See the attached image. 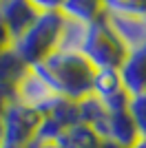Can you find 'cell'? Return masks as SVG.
<instances>
[{
	"label": "cell",
	"mask_w": 146,
	"mask_h": 148,
	"mask_svg": "<svg viewBox=\"0 0 146 148\" xmlns=\"http://www.w3.org/2000/svg\"><path fill=\"white\" fill-rule=\"evenodd\" d=\"M31 69L60 97H67L71 102H80L82 97L91 95L95 69L89 64L86 58H82L75 51L55 49L49 58H44L40 64H36Z\"/></svg>",
	"instance_id": "cell-1"
},
{
	"label": "cell",
	"mask_w": 146,
	"mask_h": 148,
	"mask_svg": "<svg viewBox=\"0 0 146 148\" xmlns=\"http://www.w3.org/2000/svg\"><path fill=\"white\" fill-rule=\"evenodd\" d=\"M62 25H64L62 11H42L24 33L11 40V49L18 53L20 60L29 69L36 66L58 49Z\"/></svg>",
	"instance_id": "cell-2"
},
{
	"label": "cell",
	"mask_w": 146,
	"mask_h": 148,
	"mask_svg": "<svg viewBox=\"0 0 146 148\" xmlns=\"http://www.w3.org/2000/svg\"><path fill=\"white\" fill-rule=\"evenodd\" d=\"M78 53L86 58L93 69H120V64L126 58L124 44L115 38V33L111 31L104 18L84 25Z\"/></svg>",
	"instance_id": "cell-3"
},
{
	"label": "cell",
	"mask_w": 146,
	"mask_h": 148,
	"mask_svg": "<svg viewBox=\"0 0 146 148\" xmlns=\"http://www.w3.org/2000/svg\"><path fill=\"white\" fill-rule=\"evenodd\" d=\"M40 124L42 115L36 108L11 99L5 111V137L0 148H27L38 137Z\"/></svg>",
	"instance_id": "cell-4"
},
{
	"label": "cell",
	"mask_w": 146,
	"mask_h": 148,
	"mask_svg": "<svg viewBox=\"0 0 146 148\" xmlns=\"http://www.w3.org/2000/svg\"><path fill=\"white\" fill-rule=\"evenodd\" d=\"M93 130L104 142H113L122 148H131L140 139V133L133 124V117L128 115V108H124V111H109L106 108V113L93 126Z\"/></svg>",
	"instance_id": "cell-5"
},
{
	"label": "cell",
	"mask_w": 146,
	"mask_h": 148,
	"mask_svg": "<svg viewBox=\"0 0 146 148\" xmlns=\"http://www.w3.org/2000/svg\"><path fill=\"white\" fill-rule=\"evenodd\" d=\"M91 95H95L109 111L128 108V93L122 84L117 69H95L91 84Z\"/></svg>",
	"instance_id": "cell-6"
},
{
	"label": "cell",
	"mask_w": 146,
	"mask_h": 148,
	"mask_svg": "<svg viewBox=\"0 0 146 148\" xmlns=\"http://www.w3.org/2000/svg\"><path fill=\"white\" fill-rule=\"evenodd\" d=\"M55 97H60V95L49 86L33 69H29L27 75L20 80L18 88H16V97H13V99H18V102H22V104L36 108V111L42 115V111H47L49 106L53 104Z\"/></svg>",
	"instance_id": "cell-7"
},
{
	"label": "cell",
	"mask_w": 146,
	"mask_h": 148,
	"mask_svg": "<svg viewBox=\"0 0 146 148\" xmlns=\"http://www.w3.org/2000/svg\"><path fill=\"white\" fill-rule=\"evenodd\" d=\"M38 16L40 11L29 0H0V22L11 40L24 33L38 20Z\"/></svg>",
	"instance_id": "cell-8"
},
{
	"label": "cell",
	"mask_w": 146,
	"mask_h": 148,
	"mask_svg": "<svg viewBox=\"0 0 146 148\" xmlns=\"http://www.w3.org/2000/svg\"><path fill=\"white\" fill-rule=\"evenodd\" d=\"M102 18L106 20L115 38L124 44L126 53L146 47V18L117 16V13H102Z\"/></svg>",
	"instance_id": "cell-9"
},
{
	"label": "cell",
	"mask_w": 146,
	"mask_h": 148,
	"mask_svg": "<svg viewBox=\"0 0 146 148\" xmlns=\"http://www.w3.org/2000/svg\"><path fill=\"white\" fill-rule=\"evenodd\" d=\"M120 77L128 97L146 93V47L128 51L124 62L120 64Z\"/></svg>",
	"instance_id": "cell-10"
},
{
	"label": "cell",
	"mask_w": 146,
	"mask_h": 148,
	"mask_svg": "<svg viewBox=\"0 0 146 148\" xmlns=\"http://www.w3.org/2000/svg\"><path fill=\"white\" fill-rule=\"evenodd\" d=\"M27 71H29V66L20 60V56L11 47L0 51V93L5 97L13 99L16 97V88H18L20 80L27 75Z\"/></svg>",
	"instance_id": "cell-11"
},
{
	"label": "cell",
	"mask_w": 146,
	"mask_h": 148,
	"mask_svg": "<svg viewBox=\"0 0 146 148\" xmlns=\"http://www.w3.org/2000/svg\"><path fill=\"white\" fill-rule=\"evenodd\" d=\"M55 144L60 148H100L102 137L86 124L78 122L69 126L67 130H62V135L55 139Z\"/></svg>",
	"instance_id": "cell-12"
},
{
	"label": "cell",
	"mask_w": 146,
	"mask_h": 148,
	"mask_svg": "<svg viewBox=\"0 0 146 148\" xmlns=\"http://www.w3.org/2000/svg\"><path fill=\"white\" fill-rule=\"evenodd\" d=\"M62 13H64V18H73L80 22H93V20L102 18L104 7L102 0H64Z\"/></svg>",
	"instance_id": "cell-13"
},
{
	"label": "cell",
	"mask_w": 146,
	"mask_h": 148,
	"mask_svg": "<svg viewBox=\"0 0 146 148\" xmlns=\"http://www.w3.org/2000/svg\"><path fill=\"white\" fill-rule=\"evenodd\" d=\"M104 13L146 18V0H102Z\"/></svg>",
	"instance_id": "cell-14"
},
{
	"label": "cell",
	"mask_w": 146,
	"mask_h": 148,
	"mask_svg": "<svg viewBox=\"0 0 146 148\" xmlns=\"http://www.w3.org/2000/svg\"><path fill=\"white\" fill-rule=\"evenodd\" d=\"M128 115L133 117L140 139H146V93L128 97Z\"/></svg>",
	"instance_id": "cell-15"
},
{
	"label": "cell",
	"mask_w": 146,
	"mask_h": 148,
	"mask_svg": "<svg viewBox=\"0 0 146 148\" xmlns=\"http://www.w3.org/2000/svg\"><path fill=\"white\" fill-rule=\"evenodd\" d=\"M29 2L40 13L42 11H62V5H64V0H29Z\"/></svg>",
	"instance_id": "cell-16"
},
{
	"label": "cell",
	"mask_w": 146,
	"mask_h": 148,
	"mask_svg": "<svg viewBox=\"0 0 146 148\" xmlns=\"http://www.w3.org/2000/svg\"><path fill=\"white\" fill-rule=\"evenodd\" d=\"M11 99L5 97L2 93H0V146H2V137H5V111H7V104H9Z\"/></svg>",
	"instance_id": "cell-17"
},
{
	"label": "cell",
	"mask_w": 146,
	"mask_h": 148,
	"mask_svg": "<svg viewBox=\"0 0 146 148\" xmlns=\"http://www.w3.org/2000/svg\"><path fill=\"white\" fill-rule=\"evenodd\" d=\"M7 47H11V38H9L7 29L2 27V22H0V51H5Z\"/></svg>",
	"instance_id": "cell-18"
},
{
	"label": "cell",
	"mask_w": 146,
	"mask_h": 148,
	"mask_svg": "<svg viewBox=\"0 0 146 148\" xmlns=\"http://www.w3.org/2000/svg\"><path fill=\"white\" fill-rule=\"evenodd\" d=\"M27 148H60L55 142H40V139H33Z\"/></svg>",
	"instance_id": "cell-19"
},
{
	"label": "cell",
	"mask_w": 146,
	"mask_h": 148,
	"mask_svg": "<svg viewBox=\"0 0 146 148\" xmlns=\"http://www.w3.org/2000/svg\"><path fill=\"white\" fill-rule=\"evenodd\" d=\"M131 148H146V139H137V142H135Z\"/></svg>",
	"instance_id": "cell-20"
}]
</instances>
